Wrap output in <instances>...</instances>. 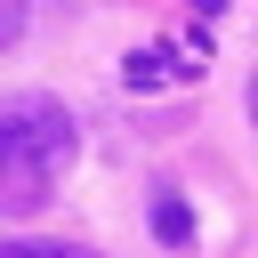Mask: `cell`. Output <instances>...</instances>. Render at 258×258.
I'll list each match as a JSON object with an SVG mask.
<instances>
[{
    "label": "cell",
    "instance_id": "7",
    "mask_svg": "<svg viewBox=\"0 0 258 258\" xmlns=\"http://www.w3.org/2000/svg\"><path fill=\"white\" fill-rule=\"evenodd\" d=\"M0 258H16V250H8V242H0Z\"/></svg>",
    "mask_w": 258,
    "mask_h": 258
},
{
    "label": "cell",
    "instance_id": "2",
    "mask_svg": "<svg viewBox=\"0 0 258 258\" xmlns=\"http://www.w3.org/2000/svg\"><path fill=\"white\" fill-rule=\"evenodd\" d=\"M121 81H129V89H161V81H202V56H177V48H137V56H121Z\"/></svg>",
    "mask_w": 258,
    "mask_h": 258
},
{
    "label": "cell",
    "instance_id": "1",
    "mask_svg": "<svg viewBox=\"0 0 258 258\" xmlns=\"http://www.w3.org/2000/svg\"><path fill=\"white\" fill-rule=\"evenodd\" d=\"M73 113L56 105V97H40V89H24V97H8L0 105V210L8 218H32L40 202H48V185L64 177V161H73Z\"/></svg>",
    "mask_w": 258,
    "mask_h": 258
},
{
    "label": "cell",
    "instance_id": "5",
    "mask_svg": "<svg viewBox=\"0 0 258 258\" xmlns=\"http://www.w3.org/2000/svg\"><path fill=\"white\" fill-rule=\"evenodd\" d=\"M24 40V0H0V48Z\"/></svg>",
    "mask_w": 258,
    "mask_h": 258
},
{
    "label": "cell",
    "instance_id": "4",
    "mask_svg": "<svg viewBox=\"0 0 258 258\" xmlns=\"http://www.w3.org/2000/svg\"><path fill=\"white\" fill-rule=\"evenodd\" d=\"M16 258H97V250H81V242H8Z\"/></svg>",
    "mask_w": 258,
    "mask_h": 258
},
{
    "label": "cell",
    "instance_id": "6",
    "mask_svg": "<svg viewBox=\"0 0 258 258\" xmlns=\"http://www.w3.org/2000/svg\"><path fill=\"white\" fill-rule=\"evenodd\" d=\"M250 121H258V81H250Z\"/></svg>",
    "mask_w": 258,
    "mask_h": 258
},
{
    "label": "cell",
    "instance_id": "3",
    "mask_svg": "<svg viewBox=\"0 0 258 258\" xmlns=\"http://www.w3.org/2000/svg\"><path fill=\"white\" fill-rule=\"evenodd\" d=\"M153 242L194 250V210H185V202H153Z\"/></svg>",
    "mask_w": 258,
    "mask_h": 258
}]
</instances>
